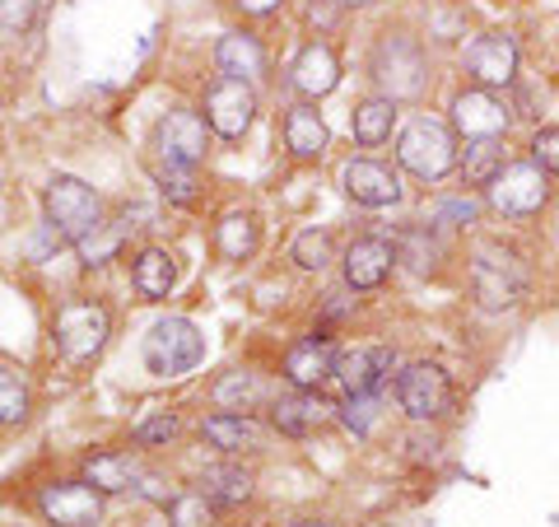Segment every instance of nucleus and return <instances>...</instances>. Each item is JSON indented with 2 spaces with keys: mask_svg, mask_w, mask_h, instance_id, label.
<instances>
[{
  "mask_svg": "<svg viewBox=\"0 0 559 527\" xmlns=\"http://www.w3.org/2000/svg\"><path fill=\"white\" fill-rule=\"evenodd\" d=\"M471 285H476L480 308L503 313L522 304V294H527V267L503 243H476V253H471Z\"/></svg>",
  "mask_w": 559,
  "mask_h": 527,
  "instance_id": "1",
  "label": "nucleus"
},
{
  "mask_svg": "<svg viewBox=\"0 0 559 527\" xmlns=\"http://www.w3.org/2000/svg\"><path fill=\"white\" fill-rule=\"evenodd\" d=\"M396 164L425 183H439L443 173H452V164H457V140H452L443 121L415 117L396 140Z\"/></svg>",
  "mask_w": 559,
  "mask_h": 527,
  "instance_id": "2",
  "label": "nucleus"
},
{
  "mask_svg": "<svg viewBox=\"0 0 559 527\" xmlns=\"http://www.w3.org/2000/svg\"><path fill=\"white\" fill-rule=\"evenodd\" d=\"M205 360V337L191 318H159L145 337V368L159 378H182Z\"/></svg>",
  "mask_w": 559,
  "mask_h": 527,
  "instance_id": "3",
  "label": "nucleus"
},
{
  "mask_svg": "<svg viewBox=\"0 0 559 527\" xmlns=\"http://www.w3.org/2000/svg\"><path fill=\"white\" fill-rule=\"evenodd\" d=\"M43 206H47V224H51V230H57L66 243H80V238L103 220L98 191H94L90 183L70 178V173H57V178L47 183Z\"/></svg>",
  "mask_w": 559,
  "mask_h": 527,
  "instance_id": "4",
  "label": "nucleus"
},
{
  "mask_svg": "<svg viewBox=\"0 0 559 527\" xmlns=\"http://www.w3.org/2000/svg\"><path fill=\"white\" fill-rule=\"evenodd\" d=\"M373 80L382 84L388 98H415L429 80L425 47L415 38H401V33H388V38L373 47Z\"/></svg>",
  "mask_w": 559,
  "mask_h": 527,
  "instance_id": "5",
  "label": "nucleus"
},
{
  "mask_svg": "<svg viewBox=\"0 0 559 527\" xmlns=\"http://www.w3.org/2000/svg\"><path fill=\"white\" fill-rule=\"evenodd\" d=\"M112 337V318L108 308L94 304V298H70V304H61L57 313V350L70 360V364H84L94 360L103 346H108Z\"/></svg>",
  "mask_w": 559,
  "mask_h": 527,
  "instance_id": "6",
  "label": "nucleus"
},
{
  "mask_svg": "<svg viewBox=\"0 0 559 527\" xmlns=\"http://www.w3.org/2000/svg\"><path fill=\"white\" fill-rule=\"evenodd\" d=\"M546 201H550V173L532 160L503 164V173L489 183V206L509 220H527L536 210H546Z\"/></svg>",
  "mask_w": 559,
  "mask_h": 527,
  "instance_id": "7",
  "label": "nucleus"
},
{
  "mask_svg": "<svg viewBox=\"0 0 559 527\" xmlns=\"http://www.w3.org/2000/svg\"><path fill=\"white\" fill-rule=\"evenodd\" d=\"M396 401H401V411H406L411 420H439L452 411V383L439 364H429V360H415L406 364L396 374Z\"/></svg>",
  "mask_w": 559,
  "mask_h": 527,
  "instance_id": "8",
  "label": "nucleus"
},
{
  "mask_svg": "<svg viewBox=\"0 0 559 527\" xmlns=\"http://www.w3.org/2000/svg\"><path fill=\"white\" fill-rule=\"evenodd\" d=\"M205 145H210V127L187 113V108H173L154 121V154L159 164H182V168H197L205 160Z\"/></svg>",
  "mask_w": 559,
  "mask_h": 527,
  "instance_id": "9",
  "label": "nucleus"
},
{
  "mask_svg": "<svg viewBox=\"0 0 559 527\" xmlns=\"http://www.w3.org/2000/svg\"><path fill=\"white\" fill-rule=\"evenodd\" d=\"M252 117H257V94L252 84L242 80H215L205 90V127L224 136V140H238L252 131Z\"/></svg>",
  "mask_w": 559,
  "mask_h": 527,
  "instance_id": "10",
  "label": "nucleus"
},
{
  "mask_svg": "<svg viewBox=\"0 0 559 527\" xmlns=\"http://www.w3.org/2000/svg\"><path fill=\"white\" fill-rule=\"evenodd\" d=\"M38 514L51 527H98L103 523V495L90 481H57L38 495Z\"/></svg>",
  "mask_w": 559,
  "mask_h": 527,
  "instance_id": "11",
  "label": "nucleus"
},
{
  "mask_svg": "<svg viewBox=\"0 0 559 527\" xmlns=\"http://www.w3.org/2000/svg\"><path fill=\"white\" fill-rule=\"evenodd\" d=\"M392 368H396V350L382 346V341H369V346L341 350V355H336V374H331V378H341V388L349 397H364V393H378L382 383L392 378Z\"/></svg>",
  "mask_w": 559,
  "mask_h": 527,
  "instance_id": "12",
  "label": "nucleus"
},
{
  "mask_svg": "<svg viewBox=\"0 0 559 527\" xmlns=\"http://www.w3.org/2000/svg\"><path fill=\"white\" fill-rule=\"evenodd\" d=\"M466 75L480 84V90H509L518 80V43L509 33H480L476 43L466 47Z\"/></svg>",
  "mask_w": 559,
  "mask_h": 527,
  "instance_id": "13",
  "label": "nucleus"
},
{
  "mask_svg": "<svg viewBox=\"0 0 559 527\" xmlns=\"http://www.w3.org/2000/svg\"><path fill=\"white\" fill-rule=\"evenodd\" d=\"M452 127L466 140H485V136H503L509 131V103L495 90H462L452 98Z\"/></svg>",
  "mask_w": 559,
  "mask_h": 527,
  "instance_id": "14",
  "label": "nucleus"
},
{
  "mask_svg": "<svg viewBox=\"0 0 559 527\" xmlns=\"http://www.w3.org/2000/svg\"><path fill=\"white\" fill-rule=\"evenodd\" d=\"M331 374H336V346H331L322 331H312V337L294 341L285 350V383H289V388L318 393Z\"/></svg>",
  "mask_w": 559,
  "mask_h": 527,
  "instance_id": "15",
  "label": "nucleus"
},
{
  "mask_svg": "<svg viewBox=\"0 0 559 527\" xmlns=\"http://www.w3.org/2000/svg\"><path fill=\"white\" fill-rule=\"evenodd\" d=\"M331 420H336V407H326L318 393H299V388H294L289 397H275L271 401V425L280 434H289V438L318 434V430L331 425Z\"/></svg>",
  "mask_w": 559,
  "mask_h": 527,
  "instance_id": "16",
  "label": "nucleus"
},
{
  "mask_svg": "<svg viewBox=\"0 0 559 527\" xmlns=\"http://www.w3.org/2000/svg\"><path fill=\"white\" fill-rule=\"evenodd\" d=\"M341 267H345V285L349 290H378L396 267V248L388 238H355L345 248Z\"/></svg>",
  "mask_w": 559,
  "mask_h": 527,
  "instance_id": "17",
  "label": "nucleus"
},
{
  "mask_svg": "<svg viewBox=\"0 0 559 527\" xmlns=\"http://www.w3.org/2000/svg\"><path fill=\"white\" fill-rule=\"evenodd\" d=\"M345 191L355 197L359 206H396L401 201V173L392 164H378V160H349L341 173Z\"/></svg>",
  "mask_w": 559,
  "mask_h": 527,
  "instance_id": "18",
  "label": "nucleus"
},
{
  "mask_svg": "<svg viewBox=\"0 0 559 527\" xmlns=\"http://www.w3.org/2000/svg\"><path fill=\"white\" fill-rule=\"evenodd\" d=\"M201 438L210 448L229 453V458H238V453H261V444H266V434H261V425L252 415L242 411H215L201 420Z\"/></svg>",
  "mask_w": 559,
  "mask_h": 527,
  "instance_id": "19",
  "label": "nucleus"
},
{
  "mask_svg": "<svg viewBox=\"0 0 559 527\" xmlns=\"http://www.w3.org/2000/svg\"><path fill=\"white\" fill-rule=\"evenodd\" d=\"M289 84H294V90H299L304 98H326V94L341 84V61H336V51H331L326 43H308L299 57H294V66H289Z\"/></svg>",
  "mask_w": 559,
  "mask_h": 527,
  "instance_id": "20",
  "label": "nucleus"
},
{
  "mask_svg": "<svg viewBox=\"0 0 559 527\" xmlns=\"http://www.w3.org/2000/svg\"><path fill=\"white\" fill-rule=\"evenodd\" d=\"M215 66L224 80H242L252 84L266 75V51H261V43L252 38V33H224V38L215 43Z\"/></svg>",
  "mask_w": 559,
  "mask_h": 527,
  "instance_id": "21",
  "label": "nucleus"
},
{
  "mask_svg": "<svg viewBox=\"0 0 559 527\" xmlns=\"http://www.w3.org/2000/svg\"><path fill=\"white\" fill-rule=\"evenodd\" d=\"M197 490L215 504V508H238L252 500V471L238 467V462H219V467H205L197 477Z\"/></svg>",
  "mask_w": 559,
  "mask_h": 527,
  "instance_id": "22",
  "label": "nucleus"
},
{
  "mask_svg": "<svg viewBox=\"0 0 559 527\" xmlns=\"http://www.w3.org/2000/svg\"><path fill=\"white\" fill-rule=\"evenodd\" d=\"M140 462L131 453H94L90 462H84V481H90L98 495H127V490L140 485Z\"/></svg>",
  "mask_w": 559,
  "mask_h": 527,
  "instance_id": "23",
  "label": "nucleus"
},
{
  "mask_svg": "<svg viewBox=\"0 0 559 527\" xmlns=\"http://www.w3.org/2000/svg\"><path fill=\"white\" fill-rule=\"evenodd\" d=\"M326 140H331V131L312 103H299V108L285 113V145H289L294 160H318L326 150Z\"/></svg>",
  "mask_w": 559,
  "mask_h": 527,
  "instance_id": "24",
  "label": "nucleus"
},
{
  "mask_svg": "<svg viewBox=\"0 0 559 527\" xmlns=\"http://www.w3.org/2000/svg\"><path fill=\"white\" fill-rule=\"evenodd\" d=\"M392 127H396V98L388 94H369L355 103V113H349V131H355L359 145H382V140H392Z\"/></svg>",
  "mask_w": 559,
  "mask_h": 527,
  "instance_id": "25",
  "label": "nucleus"
},
{
  "mask_svg": "<svg viewBox=\"0 0 559 527\" xmlns=\"http://www.w3.org/2000/svg\"><path fill=\"white\" fill-rule=\"evenodd\" d=\"M135 290L145 294V298H168L173 285H178V257H173L168 248H145L135 257Z\"/></svg>",
  "mask_w": 559,
  "mask_h": 527,
  "instance_id": "26",
  "label": "nucleus"
},
{
  "mask_svg": "<svg viewBox=\"0 0 559 527\" xmlns=\"http://www.w3.org/2000/svg\"><path fill=\"white\" fill-rule=\"evenodd\" d=\"M215 243L229 261H248L257 253V243H261V224L248 215V210H234V215H224L215 224Z\"/></svg>",
  "mask_w": 559,
  "mask_h": 527,
  "instance_id": "27",
  "label": "nucleus"
},
{
  "mask_svg": "<svg viewBox=\"0 0 559 527\" xmlns=\"http://www.w3.org/2000/svg\"><path fill=\"white\" fill-rule=\"evenodd\" d=\"M503 145L499 136H485V140H466V154H462V178L471 187H489L503 173Z\"/></svg>",
  "mask_w": 559,
  "mask_h": 527,
  "instance_id": "28",
  "label": "nucleus"
},
{
  "mask_svg": "<svg viewBox=\"0 0 559 527\" xmlns=\"http://www.w3.org/2000/svg\"><path fill=\"white\" fill-rule=\"evenodd\" d=\"M210 397H215L219 411H242L248 415L252 407L266 401V383H261L257 374H224L215 388H210Z\"/></svg>",
  "mask_w": 559,
  "mask_h": 527,
  "instance_id": "29",
  "label": "nucleus"
},
{
  "mask_svg": "<svg viewBox=\"0 0 559 527\" xmlns=\"http://www.w3.org/2000/svg\"><path fill=\"white\" fill-rule=\"evenodd\" d=\"M396 261H406V267L415 271V276H429L433 267H439V243H433V234H429V224H415V230H401L396 234Z\"/></svg>",
  "mask_w": 559,
  "mask_h": 527,
  "instance_id": "30",
  "label": "nucleus"
},
{
  "mask_svg": "<svg viewBox=\"0 0 559 527\" xmlns=\"http://www.w3.org/2000/svg\"><path fill=\"white\" fill-rule=\"evenodd\" d=\"M28 411H33V393H28L24 374L0 364V425H24Z\"/></svg>",
  "mask_w": 559,
  "mask_h": 527,
  "instance_id": "31",
  "label": "nucleus"
},
{
  "mask_svg": "<svg viewBox=\"0 0 559 527\" xmlns=\"http://www.w3.org/2000/svg\"><path fill=\"white\" fill-rule=\"evenodd\" d=\"M121 243H127V230H121V224H94L90 234H84L80 243H75V253L84 257V267H103V261H108Z\"/></svg>",
  "mask_w": 559,
  "mask_h": 527,
  "instance_id": "32",
  "label": "nucleus"
},
{
  "mask_svg": "<svg viewBox=\"0 0 559 527\" xmlns=\"http://www.w3.org/2000/svg\"><path fill=\"white\" fill-rule=\"evenodd\" d=\"M168 527H215V504H210L201 490L173 495L168 500Z\"/></svg>",
  "mask_w": 559,
  "mask_h": 527,
  "instance_id": "33",
  "label": "nucleus"
},
{
  "mask_svg": "<svg viewBox=\"0 0 559 527\" xmlns=\"http://www.w3.org/2000/svg\"><path fill=\"white\" fill-rule=\"evenodd\" d=\"M197 168H182V164H154V183L164 187V197L168 201H178V206H191L197 201V178H191Z\"/></svg>",
  "mask_w": 559,
  "mask_h": 527,
  "instance_id": "34",
  "label": "nucleus"
},
{
  "mask_svg": "<svg viewBox=\"0 0 559 527\" xmlns=\"http://www.w3.org/2000/svg\"><path fill=\"white\" fill-rule=\"evenodd\" d=\"M294 261L304 271H326L331 267V234L326 230H304L294 238Z\"/></svg>",
  "mask_w": 559,
  "mask_h": 527,
  "instance_id": "35",
  "label": "nucleus"
},
{
  "mask_svg": "<svg viewBox=\"0 0 559 527\" xmlns=\"http://www.w3.org/2000/svg\"><path fill=\"white\" fill-rule=\"evenodd\" d=\"M178 434H182V420L164 411V415H154V420H145V425L135 430V444L140 448H159V444H173Z\"/></svg>",
  "mask_w": 559,
  "mask_h": 527,
  "instance_id": "36",
  "label": "nucleus"
},
{
  "mask_svg": "<svg viewBox=\"0 0 559 527\" xmlns=\"http://www.w3.org/2000/svg\"><path fill=\"white\" fill-rule=\"evenodd\" d=\"M532 164H540L546 173H559V127H540L532 136Z\"/></svg>",
  "mask_w": 559,
  "mask_h": 527,
  "instance_id": "37",
  "label": "nucleus"
},
{
  "mask_svg": "<svg viewBox=\"0 0 559 527\" xmlns=\"http://www.w3.org/2000/svg\"><path fill=\"white\" fill-rule=\"evenodd\" d=\"M38 14V0H0V33H24Z\"/></svg>",
  "mask_w": 559,
  "mask_h": 527,
  "instance_id": "38",
  "label": "nucleus"
},
{
  "mask_svg": "<svg viewBox=\"0 0 559 527\" xmlns=\"http://www.w3.org/2000/svg\"><path fill=\"white\" fill-rule=\"evenodd\" d=\"M373 415H378V401H373V393L349 397V407H345V425L355 430V434H369V430H373Z\"/></svg>",
  "mask_w": 559,
  "mask_h": 527,
  "instance_id": "39",
  "label": "nucleus"
},
{
  "mask_svg": "<svg viewBox=\"0 0 559 527\" xmlns=\"http://www.w3.org/2000/svg\"><path fill=\"white\" fill-rule=\"evenodd\" d=\"M439 220H476V206H471V201H452V206L439 210Z\"/></svg>",
  "mask_w": 559,
  "mask_h": 527,
  "instance_id": "40",
  "label": "nucleus"
},
{
  "mask_svg": "<svg viewBox=\"0 0 559 527\" xmlns=\"http://www.w3.org/2000/svg\"><path fill=\"white\" fill-rule=\"evenodd\" d=\"M238 10L242 14H271V10H280V0H238Z\"/></svg>",
  "mask_w": 559,
  "mask_h": 527,
  "instance_id": "41",
  "label": "nucleus"
},
{
  "mask_svg": "<svg viewBox=\"0 0 559 527\" xmlns=\"http://www.w3.org/2000/svg\"><path fill=\"white\" fill-rule=\"evenodd\" d=\"M289 527H336V523H326V518H299V523H289Z\"/></svg>",
  "mask_w": 559,
  "mask_h": 527,
  "instance_id": "42",
  "label": "nucleus"
},
{
  "mask_svg": "<svg viewBox=\"0 0 559 527\" xmlns=\"http://www.w3.org/2000/svg\"><path fill=\"white\" fill-rule=\"evenodd\" d=\"M331 5H355L359 10V5H369V0H331Z\"/></svg>",
  "mask_w": 559,
  "mask_h": 527,
  "instance_id": "43",
  "label": "nucleus"
}]
</instances>
